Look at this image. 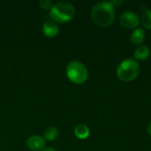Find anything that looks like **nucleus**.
I'll use <instances>...</instances> for the list:
<instances>
[{
    "label": "nucleus",
    "instance_id": "nucleus-1",
    "mask_svg": "<svg viewBox=\"0 0 151 151\" xmlns=\"http://www.w3.org/2000/svg\"><path fill=\"white\" fill-rule=\"evenodd\" d=\"M91 18L96 25L101 27H110L115 19V7L111 2H99L91 11Z\"/></svg>",
    "mask_w": 151,
    "mask_h": 151
},
{
    "label": "nucleus",
    "instance_id": "nucleus-3",
    "mask_svg": "<svg viewBox=\"0 0 151 151\" xmlns=\"http://www.w3.org/2000/svg\"><path fill=\"white\" fill-rule=\"evenodd\" d=\"M50 15L56 23H66L74 17L75 8L69 2H58L50 10Z\"/></svg>",
    "mask_w": 151,
    "mask_h": 151
},
{
    "label": "nucleus",
    "instance_id": "nucleus-15",
    "mask_svg": "<svg viewBox=\"0 0 151 151\" xmlns=\"http://www.w3.org/2000/svg\"><path fill=\"white\" fill-rule=\"evenodd\" d=\"M147 130H148V134H150L151 136V122L149 124V126H148V128H147Z\"/></svg>",
    "mask_w": 151,
    "mask_h": 151
},
{
    "label": "nucleus",
    "instance_id": "nucleus-4",
    "mask_svg": "<svg viewBox=\"0 0 151 151\" xmlns=\"http://www.w3.org/2000/svg\"><path fill=\"white\" fill-rule=\"evenodd\" d=\"M66 76L70 81L80 85L84 83L88 78L87 67L80 61H71L66 66Z\"/></svg>",
    "mask_w": 151,
    "mask_h": 151
},
{
    "label": "nucleus",
    "instance_id": "nucleus-13",
    "mask_svg": "<svg viewBox=\"0 0 151 151\" xmlns=\"http://www.w3.org/2000/svg\"><path fill=\"white\" fill-rule=\"evenodd\" d=\"M39 4L42 9L43 10H50L53 6V4L50 0H41L39 2Z\"/></svg>",
    "mask_w": 151,
    "mask_h": 151
},
{
    "label": "nucleus",
    "instance_id": "nucleus-2",
    "mask_svg": "<svg viewBox=\"0 0 151 151\" xmlns=\"http://www.w3.org/2000/svg\"><path fill=\"white\" fill-rule=\"evenodd\" d=\"M141 66L134 58H127L119 63L116 73L118 78L125 82L134 81L140 74Z\"/></svg>",
    "mask_w": 151,
    "mask_h": 151
},
{
    "label": "nucleus",
    "instance_id": "nucleus-5",
    "mask_svg": "<svg viewBox=\"0 0 151 151\" xmlns=\"http://www.w3.org/2000/svg\"><path fill=\"white\" fill-rule=\"evenodd\" d=\"M119 22L121 26L125 28H136L140 24V18L135 12L131 11H126L120 15Z\"/></svg>",
    "mask_w": 151,
    "mask_h": 151
},
{
    "label": "nucleus",
    "instance_id": "nucleus-10",
    "mask_svg": "<svg viewBox=\"0 0 151 151\" xmlns=\"http://www.w3.org/2000/svg\"><path fill=\"white\" fill-rule=\"evenodd\" d=\"M90 134V130L89 128L84 125V124H80L77 125L74 128V134L77 138L81 139V140H84L87 139L89 136Z\"/></svg>",
    "mask_w": 151,
    "mask_h": 151
},
{
    "label": "nucleus",
    "instance_id": "nucleus-12",
    "mask_svg": "<svg viewBox=\"0 0 151 151\" xmlns=\"http://www.w3.org/2000/svg\"><path fill=\"white\" fill-rule=\"evenodd\" d=\"M141 22L143 27L148 30H151V10H147L142 13Z\"/></svg>",
    "mask_w": 151,
    "mask_h": 151
},
{
    "label": "nucleus",
    "instance_id": "nucleus-16",
    "mask_svg": "<svg viewBox=\"0 0 151 151\" xmlns=\"http://www.w3.org/2000/svg\"><path fill=\"white\" fill-rule=\"evenodd\" d=\"M42 151H56L53 148H47V149H43Z\"/></svg>",
    "mask_w": 151,
    "mask_h": 151
},
{
    "label": "nucleus",
    "instance_id": "nucleus-14",
    "mask_svg": "<svg viewBox=\"0 0 151 151\" xmlns=\"http://www.w3.org/2000/svg\"><path fill=\"white\" fill-rule=\"evenodd\" d=\"M111 4L114 6V7H119L122 4H124V1H111Z\"/></svg>",
    "mask_w": 151,
    "mask_h": 151
},
{
    "label": "nucleus",
    "instance_id": "nucleus-11",
    "mask_svg": "<svg viewBox=\"0 0 151 151\" xmlns=\"http://www.w3.org/2000/svg\"><path fill=\"white\" fill-rule=\"evenodd\" d=\"M43 135H44V140H47L50 142L54 141L58 136V130L54 127H50L44 131Z\"/></svg>",
    "mask_w": 151,
    "mask_h": 151
},
{
    "label": "nucleus",
    "instance_id": "nucleus-6",
    "mask_svg": "<svg viewBox=\"0 0 151 151\" xmlns=\"http://www.w3.org/2000/svg\"><path fill=\"white\" fill-rule=\"evenodd\" d=\"M46 144V142L44 138H42L40 135H33L29 137L27 141V146L28 149L33 151L42 150L44 149Z\"/></svg>",
    "mask_w": 151,
    "mask_h": 151
},
{
    "label": "nucleus",
    "instance_id": "nucleus-7",
    "mask_svg": "<svg viewBox=\"0 0 151 151\" xmlns=\"http://www.w3.org/2000/svg\"><path fill=\"white\" fill-rule=\"evenodd\" d=\"M42 32L47 37L52 38L58 35L59 32V27L58 23L54 22L53 20H47L42 25Z\"/></svg>",
    "mask_w": 151,
    "mask_h": 151
},
{
    "label": "nucleus",
    "instance_id": "nucleus-9",
    "mask_svg": "<svg viewBox=\"0 0 151 151\" xmlns=\"http://www.w3.org/2000/svg\"><path fill=\"white\" fill-rule=\"evenodd\" d=\"M150 55V50L148 46L146 45H140L138 46L134 53L135 60H145L147 59Z\"/></svg>",
    "mask_w": 151,
    "mask_h": 151
},
{
    "label": "nucleus",
    "instance_id": "nucleus-8",
    "mask_svg": "<svg viewBox=\"0 0 151 151\" xmlns=\"http://www.w3.org/2000/svg\"><path fill=\"white\" fill-rule=\"evenodd\" d=\"M145 37H146V35H145V31L143 30V28L138 27L134 30V32L131 35L130 39H131V42H133V44L140 46L144 42Z\"/></svg>",
    "mask_w": 151,
    "mask_h": 151
}]
</instances>
